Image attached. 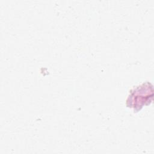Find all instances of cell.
<instances>
[{
	"instance_id": "1",
	"label": "cell",
	"mask_w": 154,
	"mask_h": 154,
	"mask_svg": "<svg viewBox=\"0 0 154 154\" xmlns=\"http://www.w3.org/2000/svg\"><path fill=\"white\" fill-rule=\"evenodd\" d=\"M135 98V105L137 106H142L146 102L150 103L153 97L152 85L149 83L146 85L143 84L140 87L137 88L132 96Z\"/></svg>"
}]
</instances>
